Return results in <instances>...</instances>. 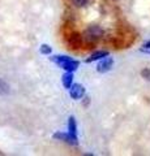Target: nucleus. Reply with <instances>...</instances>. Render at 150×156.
Listing matches in <instances>:
<instances>
[{
    "label": "nucleus",
    "mask_w": 150,
    "mask_h": 156,
    "mask_svg": "<svg viewBox=\"0 0 150 156\" xmlns=\"http://www.w3.org/2000/svg\"><path fill=\"white\" fill-rule=\"evenodd\" d=\"M39 51H41L42 55H50V53L52 52V48L48 46V44H42L39 47Z\"/></svg>",
    "instance_id": "obj_11"
},
{
    "label": "nucleus",
    "mask_w": 150,
    "mask_h": 156,
    "mask_svg": "<svg viewBox=\"0 0 150 156\" xmlns=\"http://www.w3.org/2000/svg\"><path fill=\"white\" fill-rule=\"evenodd\" d=\"M114 65V60L111 57H104L102 61L97 66V72L98 73H107Z\"/></svg>",
    "instance_id": "obj_6"
},
{
    "label": "nucleus",
    "mask_w": 150,
    "mask_h": 156,
    "mask_svg": "<svg viewBox=\"0 0 150 156\" xmlns=\"http://www.w3.org/2000/svg\"><path fill=\"white\" fill-rule=\"evenodd\" d=\"M103 29L98 26V25H90L85 29V31L82 33V37H84V41L86 43H91V44H94V43H97L98 41H101L103 37Z\"/></svg>",
    "instance_id": "obj_2"
},
{
    "label": "nucleus",
    "mask_w": 150,
    "mask_h": 156,
    "mask_svg": "<svg viewBox=\"0 0 150 156\" xmlns=\"http://www.w3.org/2000/svg\"><path fill=\"white\" fill-rule=\"evenodd\" d=\"M8 94H9V85L0 78V95H8Z\"/></svg>",
    "instance_id": "obj_10"
},
{
    "label": "nucleus",
    "mask_w": 150,
    "mask_h": 156,
    "mask_svg": "<svg viewBox=\"0 0 150 156\" xmlns=\"http://www.w3.org/2000/svg\"><path fill=\"white\" fill-rule=\"evenodd\" d=\"M50 60L52 62H55L57 66H60L61 69H64L65 72H76L77 68H79L80 62L71 58L69 56L67 55H55V56H51Z\"/></svg>",
    "instance_id": "obj_1"
},
{
    "label": "nucleus",
    "mask_w": 150,
    "mask_h": 156,
    "mask_svg": "<svg viewBox=\"0 0 150 156\" xmlns=\"http://www.w3.org/2000/svg\"><path fill=\"white\" fill-rule=\"evenodd\" d=\"M82 39H84V37H82L80 33L73 31V33H71L68 35V38H67V42H68V44L72 48L77 50V48H80L82 46Z\"/></svg>",
    "instance_id": "obj_4"
},
{
    "label": "nucleus",
    "mask_w": 150,
    "mask_h": 156,
    "mask_svg": "<svg viewBox=\"0 0 150 156\" xmlns=\"http://www.w3.org/2000/svg\"><path fill=\"white\" fill-rule=\"evenodd\" d=\"M141 77L144 78V80L150 81V68H144V69L141 70Z\"/></svg>",
    "instance_id": "obj_13"
},
{
    "label": "nucleus",
    "mask_w": 150,
    "mask_h": 156,
    "mask_svg": "<svg viewBox=\"0 0 150 156\" xmlns=\"http://www.w3.org/2000/svg\"><path fill=\"white\" fill-rule=\"evenodd\" d=\"M90 0H72V3H73V5L77 7V8H82L85 5H88V3Z\"/></svg>",
    "instance_id": "obj_12"
},
{
    "label": "nucleus",
    "mask_w": 150,
    "mask_h": 156,
    "mask_svg": "<svg viewBox=\"0 0 150 156\" xmlns=\"http://www.w3.org/2000/svg\"><path fill=\"white\" fill-rule=\"evenodd\" d=\"M108 56V51H95L94 53H91L90 57L86 58V62H93V61H97V60H102V58L107 57Z\"/></svg>",
    "instance_id": "obj_8"
},
{
    "label": "nucleus",
    "mask_w": 150,
    "mask_h": 156,
    "mask_svg": "<svg viewBox=\"0 0 150 156\" xmlns=\"http://www.w3.org/2000/svg\"><path fill=\"white\" fill-rule=\"evenodd\" d=\"M54 139L63 140V142H65L68 144H72V146L79 144V138H77V135L71 134L69 131H68V133H61V131H57V133L54 134Z\"/></svg>",
    "instance_id": "obj_3"
},
{
    "label": "nucleus",
    "mask_w": 150,
    "mask_h": 156,
    "mask_svg": "<svg viewBox=\"0 0 150 156\" xmlns=\"http://www.w3.org/2000/svg\"><path fill=\"white\" fill-rule=\"evenodd\" d=\"M69 95L72 99L80 100L81 98H84V95H85V87L80 83H73L69 89Z\"/></svg>",
    "instance_id": "obj_5"
},
{
    "label": "nucleus",
    "mask_w": 150,
    "mask_h": 156,
    "mask_svg": "<svg viewBox=\"0 0 150 156\" xmlns=\"http://www.w3.org/2000/svg\"><path fill=\"white\" fill-rule=\"evenodd\" d=\"M68 130L71 134L77 135V124H76V119L73 116H71L68 119Z\"/></svg>",
    "instance_id": "obj_9"
},
{
    "label": "nucleus",
    "mask_w": 150,
    "mask_h": 156,
    "mask_svg": "<svg viewBox=\"0 0 150 156\" xmlns=\"http://www.w3.org/2000/svg\"><path fill=\"white\" fill-rule=\"evenodd\" d=\"M61 82H63V86L69 90L71 86L73 85V72H65L61 76Z\"/></svg>",
    "instance_id": "obj_7"
}]
</instances>
